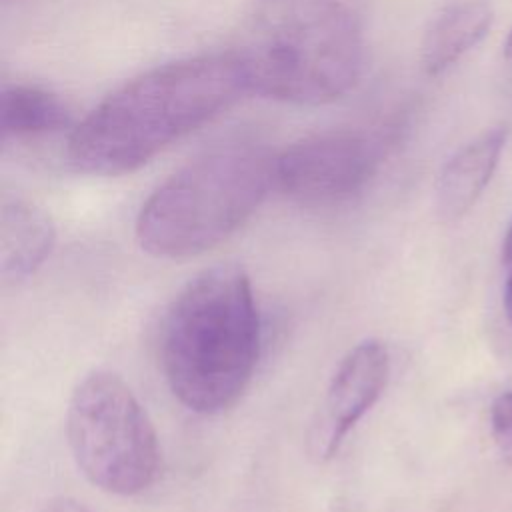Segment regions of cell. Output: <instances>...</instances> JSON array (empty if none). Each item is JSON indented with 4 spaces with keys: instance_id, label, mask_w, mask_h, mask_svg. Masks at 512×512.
Returning <instances> with one entry per match:
<instances>
[{
    "instance_id": "3957f363",
    "label": "cell",
    "mask_w": 512,
    "mask_h": 512,
    "mask_svg": "<svg viewBox=\"0 0 512 512\" xmlns=\"http://www.w3.org/2000/svg\"><path fill=\"white\" fill-rule=\"evenodd\" d=\"M260 352L250 278L236 264L194 276L162 326L160 358L172 394L192 412L218 414L246 390Z\"/></svg>"
},
{
    "instance_id": "9a60e30c",
    "label": "cell",
    "mask_w": 512,
    "mask_h": 512,
    "mask_svg": "<svg viewBox=\"0 0 512 512\" xmlns=\"http://www.w3.org/2000/svg\"><path fill=\"white\" fill-rule=\"evenodd\" d=\"M502 256H504L506 262L512 264V226H510V230L506 234V240H504V246H502Z\"/></svg>"
},
{
    "instance_id": "4fadbf2b",
    "label": "cell",
    "mask_w": 512,
    "mask_h": 512,
    "mask_svg": "<svg viewBox=\"0 0 512 512\" xmlns=\"http://www.w3.org/2000/svg\"><path fill=\"white\" fill-rule=\"evenodd\" d=\"M40 512H88V510L72 498H56V500H50Z\"/></svg>"
},
{
    "instance_id": "7a4b0ae2",
    "label": "cell",
    "mask_w": 512,
    "mask_h": 512,
    "mask_svg": "<svg viewBox=\"0 0 512 512\" xmlns=\"http://www.w3.org/2000/svg\"><path fill=\"white\" fill-rule=\"evenodd\" d=\"M228 54L246 92L326 104L358 82L364 38L342 0H252Z\"/></svg>"
},
{
    "instance_id": "30bf717a",
    "label": "cell",
    "mask_w": 512,
    "mask_h": 512,
    "mask_svg": "<svg viewBox=\"0 0 512 512\" xmlns=\"http://www.w3.org/2000/svg\"><path fill=\"white\" fill-rule=\"evenodd\" d=\"M492 8L484 0H462L444 8L422 38L420 62L426 74L438 76L454 66L490 30Z\"/></svg>"
},
{
    "instance_id": "9c48e42d",
    "label": "cell",
    "mask_w": 512,
    "mask_h": 512,
    "mask_svg": "<svg viewBox=\"0 0 512 512\" xmlns=\"http://www.w3.org/2000/svg\"><path fill=\"white\" fill-rule=\"evenodd\" d=\"M54 224L38 206L8 200L0 210V276L24 280L34 274L54 246Z\"/></svg>"
},
{
    "instance_id": "8fae6325",
    "label": "cell",
    "mask_w": 512,
    "mask_h": 512,
    "mask_svg": "<svg viewBox=\"0 0 512 512\" xmlns=\"http://www.w3.org/2000/svg\"><path fill=\"white\" fill-rule=\"evenodd\" d=\"M72 114L52 92L38 86H8L0 96L2 138H30L68 128Z\"/></svg>"
},
{
    "instance_id": "ba28073f",
    "label": "cell",
    "mask_w": 512,
    "mask_h": 512,
    "mask_svg": "<svg viewBox=\"0 0 512 512\" xmlns=\"http://www.w3.org/2000/svg\"><path fill=\"white\" fill-rule=\"evenodd\" d=\"M504 142V128L488 130L444 164L436 184V210L442 220H458L474 206L498 166Z\"/></svg>"
},
{
    "instance_id": "277c9868",
    "label": "cell",
    "mask_w": 512,
    "mask_h": 512,
    "mask_svg": "<svg viewBox=\"0 0 512 512\" xmlns=\"http://www.w3.org/2000/svg\"><path fill=\"white\" fill-rule=\"evenodd\" d=\"M274 158L260 146L228 144L174 172L138 212L140 248L156 258H188L226 240L274 184Z\"/></svg>"
},
{
    "instance_id": "2e32d148",
    "label": "cell",
    "mask_w": 512,
    "mask_h": 512,
    "mask_svg": "<svg viewBox=\"0 0 512 512\" xmlns=\"http://www.w3.org/2000/svg\"><path fill=\"white\" fill-rule=\"evenodd\" d=\"M504 52H506V56H508V58H512V30H510V34H508V38H506Z\"/></svg>"
},
{
    "instance_id": "5b68a950",
    "label": "cell",
    "mask_w": 512,
    "mask_h": 512,
    "mask_svg": "<svg viewBox=\"0 0 512 512\" xmlns=\"http://www.w3.org/2000/svg\"><path fill=\"white\" fill-rule=\"evenodd\" d=\"M66 434L82 474L108 494H138L158 474L154 426L134 392L112 372H92L78 382L68 402Z\"/></svg>"
},
{
    "instance_id": "52a82bcc",
    "label": "cell",
    "mask_w": 512,
    "mask_h": 512,
    "mask_svg": "<svg viewBox=\"0 0 512 512\" xmlns=\"http://www.w3.org/2000/svg\"><path fill=\"white\" fill-rule=\"evenodd\" d=\"M388 374V350L378 340H364L342 358L310 428L308 450L314 458H332L344 436L380 398Z\"/></svg>"
},
{
    "instance_id": "6da1fadb",
    "label": "cell",
    "mask_w": 512,
    "mask_h": 512,
    "mask_svg": "<svg viewBox=\"0 0 512 512\" xmlns=\"http://www.w3.org/2000/svg\"><path fill=\"white\" fill-rule=\"evenodd\" d=\"M244 92L228 52L156 66L108 94L72 128L68 160L96 176L138 170Z\"/></svg>"
},
{
    "instance_id": "8992f818",
    "label": "cell",
    "mask_w": 512,
    "mask_h": 512,
    "mask_svg": "<svg viewBox=\"0 0 512 512\" xmlns=\"http://www.w3.org/2000/svg\"><path fill=\"white\" fill-rule=\"evenodd\" d=\"M388 136L328 130L306 136L274 158V184L298 202L332 206L356 196L376 174Z\"/></svg>"
},
{
    "instance_id": "5bb4252c",
    "label": "cell",
    "mask_w": 512,
    "mask_h": 512,
    "mask_svg": "<svg viewBox=\"0 0 512 512\" xmlns=\"http://www.w3.org/2000/svg\"><path fill=\"white\" fill-rule=\"evenodd\" d=\"M504 308H506V314H508V318L512 322V274H510L506 290H504Z\"/></svg>"
},
{
    "instance_id": "7c38bea8",
    "label": "cell",
    "mask_w": 512,
    "mask_h": 512,
    "mask_svg": "<svg viewBox=\"0 0 512 512\" xmlns=\"http://www.w3.org/2000/svg\"><path fill=\"white\" fill-rule=\"evenodd\" d=\"M492 432L500 446L512 448V392H504L492 404Z\"/></svg>"
}]
</instances>
